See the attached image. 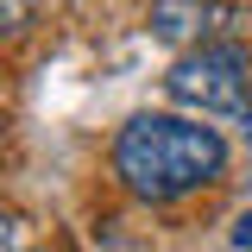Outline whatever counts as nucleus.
<instances>
[{
  "label": "nucleus",
  "mask_w": 252,
  "mask_h": 252,
  "mask_svg": "<svg viewBox=\"0 0 252 252\" xmlns=\"http://www.w3.org/2000/svg\"><path fill=\"white\" fill-rule=\"evenodd\" d=\"M114 170L145 202H177L189 189H208L227 170V145L215 126L177 120V114H139L114 139Z\"/></svg>",
  "instance_id": "obj_1"
},
{
  "label": "nucleus",
  "mask_w": 252,
  "mask_h": 252,
  "mask_svg": "<svg viewBox=\"0 0 252 252\" xmlns=\"http://www.w3.org/2000/svg\"><path fill=\"white\" fill-rule=\"evenodd\" d=\"M170 101H183L195 114H215V120H233V126H252V63L240 44H195L170 63L164 76Z\"/></svg>",
  "instance_id": "obj_2"
},
{
  "label": "nucleus",
  "mask_w": 252,
  "mask_h": 252,
  "mask_svg": "<svg viewBox=\"0 0 252 252\" xmlns=\"http://www.w3.org/2000/svg\"><path fill=\"white\" fill-rule=\"evenodd\" d=\"M233 13L227 6H215V0H158L152 6V38H164V44H215V32L227 26Z\"/></svg>",
  "instance_id": "obj_3"
},
{
  "label": "nucleus",
  "mask_w": 252,
  "mask_h": 252,
  "mask_svg": "<svg viewBox=\"0 0 252 252\" xmlns=\"http://www.w3.org/2000/svg\"><path fill=\"white\" fill-rule=\"evenodd\" d=\"M32 26V0H0V32H26Z\"/></svg>",
  "instance_id": "obj_4"
},
{
  "label": "nucleus",
  "mask_w": 252,
  "mask_h": 252,
  "mask_svg": "<svg viewBox=\"0 0 252 252\" xmlns=\"http://www.w3.org/2000/svg\"><path fill=\"white\" fill-rule=\"evenodd\" d=\"M233 246H240V252H252V215L240 220V227H233Z\"/></svg>",
  "instance_id": "obj_5"
},
{
  "label": "nucleus",
  "mask_w": 252,
  "mask_h": 252,
  "mask_svg": "<svg viewBox=\"0 0 252 252\" xmlns=\"http://www.w3.org/2000/svg\"><path fill=\"white\" fill-rule=\"evenodd\" d=\"M6 240H13V227H6V220H0V252H6Z\"/></svg>",
  "instance_id": "obj_6"
}]
</instances>
